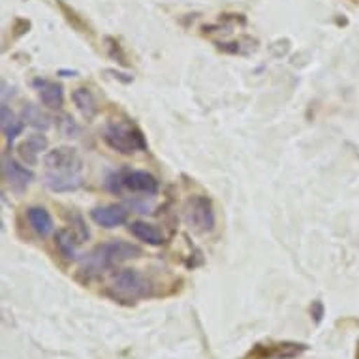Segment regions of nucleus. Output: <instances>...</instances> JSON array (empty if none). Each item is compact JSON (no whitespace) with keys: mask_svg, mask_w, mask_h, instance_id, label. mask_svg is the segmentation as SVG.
I'll return each instance as SVG.
<instances>
[{"mask_svg":"<svg viewBox=\"0 0 359 359\" xmlns=\"http://www.w3.org/2000/svg\"><path fill=\"white\" fill-rule=\"evenodd\" d=\"M104 142L107 143V147L121 154L147 151V140L142 134V130L130 124H109L104 132Z\"/></svg>","mask_w":359,"mask_h":359,"instance_id":"2","label":"nucleus"},{"mask_svg":"<svg viewBox=\"0 0 359 359\" xmlns=\"http://www.w3.org/2000/svg\"><path fill=\"white\" fill-rule=\"evenodd\" d=\"M27 218H29L30 228H32L36 236L48 237L55 231L53 218H51L46 207H30L27 211Z\"/></svg>","mask_w":359,"mask_h":359,"instance_id":"10","label":"nucleus"},{"mask_svg":"<svg viewBox=\"0 0 359 359\" xmlns=\"http://www.w3.org/2000/svg\"><path fill=\"white\" fill-rule=\"evenodd\" d=\"M2 170H4V177H6L8 184L15 190H25L34 181V173L29 168H25V165H21L12 158L4 160V168Z\"/></svg>","mask_w":359,"mask_h":359,"instance_id":"9","label":"nucleus"},{"mask_svg":"<svg viewBox=\"0 0 359 359\" xmlns=\"http://www.w3.org/2000/svg\"><path fill=\"white\" fill-rule=\"evenodd\" d=\"M62 123L66 124V128L62 130V132H65V136L77 137V134L81 132V130H79V126H77V124L74 123V121H72L70 117H65V121H62Z\"/></svg>","mask_w":359,"mask_h":359,"instance_id":"19","label":"nucleus"},{"mask_svg":"<svg viewBox=\"0 0 359 359\" xmlns=\"http://www.w3.org/2000/svg\"><path fill=\"white\" fill-rule=\"evenodd\" d=\"M23 121L27 124H30V126H34V128H40V130H48L49 126H51L49 117H46V115H43L38 107L32 106V104L23 107Z\"/></svg>","mask_w":359,"mask_h":359,"instance_id":"17","label":"nucleus"},{"mask_svg":"<svg viewBox=\"0 0 359 359\" xmlns=\"http://www.w3.org/2000/svg\"><path fill=\"white\" fill-rule=\"evenodd\" d=\"M46 184L53 192H74L81 187V177L79 175H66V173H51L46 175Z\"/></svg>","mask_w":359,"mask_h":359,"instance_id":"14","label":"nucleus"},{"mask_svg":"<svg viewBox=\"0 0 359 359\" xmlns=\"http://www.w3.org/2000/svg\"><path fill=\"white\" fill-rule=\"evenodd\" d=\"M111 290L118 299L136 301L149 295V283L136 269H123L113 277Z\"/></svg>","mask_w":359,"mask_h":359,"instance_id":"3","label":"nucleus"},{"mask_svg":"<svg viewBox=\"0 0 359 359\" xmlns=\"http://www.w3.org/2000/svg\"><path fill=\"white\" fill-rule=\"evenodd\" d=\"M48 137L43 136V134H32V136H29L23 143H21L19 154H21V158H23L27 164H36L38 154L43 153V151L48 149Z\"/></svg>","mask_w":359,"mask_h":359,"instance_id":"13","label":"nucleus"},{"mask_svg":"<svg viewBox=\"0 0 359 359\" xmlns=\"http://www.w3.org/2000/svg\"><path fill=\"white\" fill-rule=\"evenodd\" d=\"M55 245L59 248L60 256L65 259H76L77 256V245H79V239L76 237V233L70 230H59L57 236H55Z\"/></svg>","mask_w":359,"mask_h":359,"instance_id":"16","label":"nucleus"},{"mask_svg":"<svg viewBox=\"0 0 359 359\" xmlns=\"http://www.w3.org/2000/svg\"><path fill=\"white\" fill-rule=\"evenodd\" d=\"M90 218H93L98 226H102V228L113 230V228L123 226V224L128 220V211L121 205L96 207V209L90 211Z\"/></svg>","mask_w":359,"mask_h":359,"instance_id":"7","label":"nucleus"},{"mask_svg":"<svg viewBox=\"0 0 359 359\" xmlns=\"http://www.w3.org/2000/svg\"><path fill=\"white\" fill-rule=\"evenodd\" d=\"M118 179H121V187L132 190V192L149 196H154L158 192V181L147 171H124L123 175H118Z\"/></svg>","mask_w":359,"mask_h":359,"instance_id":"6","label":"nucleus"},{"mask_svg":"<svg viewBox=\"0 0 359 359\" xmlns=\"http://www.w3.org/2000/svg\"><path fill=\"white\" fill-rule=\"evenodd\" d=\"M140 254H142L140 247L132 245V243L109 241L96 247L93 252L88 254L85 265L90 271H102V269H109V267H115L123 262L137 258Z\"/></svg>","mask_w":359,"mask_h":359,"instance_id":"1","label":"nucleus"},{"mask_svg":"<svg viewBox=\"0 0 359 359\" xmlns=\"http://www.w3.org/2000/svg\"><path fill=\"white\" fill-rule=\"evenodd\" d=\"M72 100L76 104V107L79 109L83 117L87 118V121H93L96 117V113H98V106H96V100L93 93L88 90V88H76L74 93H72Z\"/></svg>","mask_w":359,"mask_h":359,"instance_id":"15","label":"nucleus"},{"mask_svg":"<svg viewBox=\"0 0 359 359\" xmlns=\"http://www.w3.org/2000/svg\"><path fill=\"white\" fill-rule=\"evenodd\" d=\"M187 222L198 233H211L217 224L212 201L207 196H194L187 205Z\"/></svg>","mask_w":359,"mask_h":359,"instance_id":"4","label":"nucleus"},{"mask_svg":"<svg viewBox=\"0 0 359 359\" xmlns=\"http://www.w3.org/2000/svg\"><path fill=\"white\" fill-rule=\"evenodd\" d=\"M130 233L145 245H151V247H160L165 241L164 233L156 226L147 222H132L130 224Z\"/></svg>","mask_w":359,"mask_h":359,"instance_id":"12","label":"nucleus"},{"mask_svg":"<svg viewBox=\"0 0 359 359\" xmlns=\"http://www.w3.org/2000/svg\"><path fill=\"white\" fill-rule=\"evenodd\" d=\"M43 164L51 173H66V175H79L83 160L74 147H57L43 156Z\"/></svg>","mask_w":359,"mask_h":359,"instance_id":"5","label":"nucleus"},{"mask_svg":"<svg viewBox=\"0 0 359 359\" xmlns=\"http://www.w3.org/2000/svg\"><path fill=\"white\" fill-rule=\"evenodd\" d=\"M34 85L40 90L41 104L49 109H60L65 104V90L60 85L53 81H34Z\"/></svg>","mask_w":359,"mask_h":359,"instance_id":"11","label":"nucleus"},{"mask_svg":"<svg viewBox=\"0 0 359 359\" xmlns=\"http://www.w3.org/2000/svg\"><path fill=\"white\" fill-rule=\"evenodd\" d=\"M2 132H4V136H6V140L10 143H13V140H15V137L19 136V134H21V132H23V123H21V121H13L12 124H10V126H6V128L2 130Z\"/></svg>","mask_w":359,"mask_h":359,"instance_id":"18","label":"nucleus"},{"mask_svg":"<svg viewBox=\"0 0 359 359\" xmlns=\"http://www.w3.org/2000/svg\"><path fill=\"white\" fill-rule=\"evenodd\" d=\"M305 344H295V342H284V344H275V346H267L265 350L264 346H259L250 352V358L252 359H290L297 358L301 352H305Z\"/></svg>","mask_w":359,"mask_h":359,"instance_id":"8","label":"nucleus"}]
</instances>
